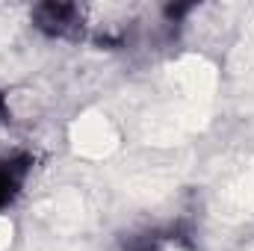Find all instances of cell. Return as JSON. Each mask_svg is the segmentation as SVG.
I'll use <instances>...</instances> for the list:
<instances>
[{"label":"cell","mask_w":254,"mask_h":251,"mask_svg":"<svg viewBox=\"0 0 254 251\" xmlns=\"http://www.w3.org/2000/svg\"><path fill=\"white\" fill-rule=\"evenodd\" d=\"M33 24L51 39H83L86 33V12L77 3H42L33 9Z\"/></svg>","instance_id":"obj_1"},{"label":"cell","mask_w":254,"mask_h":251,"mask_svg":"<svg viewBox=\"0 0 254 251\" xmlns=\"http://www.w3.org/2000/svg\"><path fill=\"white\" fill-rule=\"evenodd\" d=\"M33 172V154L27 151H0V213L15 204Z\"/></svg>","instance_id":"obj_2"},{"label":"cell","mask_w":254,"mask_h":251,"mask_svg":"<svg viewBox=\"0 0 254 251\" xmlns=\"http://www.w3.org/2000/svg\"><path fill=\"white\" fill-rule=\"evenodd\" d=\"M0 122H9V113H6V107H3V95H0Z\"/></svg>","instance_id":"obj_3"}]
</instances>
